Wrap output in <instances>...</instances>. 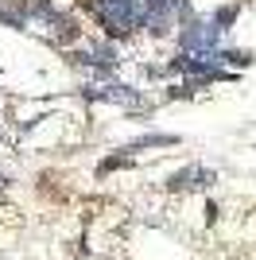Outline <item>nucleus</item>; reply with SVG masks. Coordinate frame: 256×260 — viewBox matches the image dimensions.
<instances>
[{"instance_id":"3","label":"nucleus","mask_w":256,"mask_h":260,"mask_svg":"<svg viewBox=\"0 0 256 260\" xmlns=\"http://www.w3.org/2000/svg\"><path fill=\"white\" fill-rule=\"evenodd\" d=\"M85 101H101V105H120V109H144V93L124 82H105V86H82Z\"/></svg>"},{"instance_id":"11","label":"nucleus","mask_w":256,"mask_h":260,"mask_svg":"<svg viewBox=\"0 0 256 260\" xmlns=\"http://www.w3.org/2000/svg\"><path fill=\"white\" fill-rule=\"evenodd\" d=\"M217 214H221V210H217V202H210V206H206V221L213 225V221H217Z\"/></svg>"},{"instance_id":"7","label":"nucleus","mask_w":256,"mask_h":260,"mask_svg":"<svg viewBox=\"0 0 256 260\" xmlns=\"http://www.w3.org/2000/svg\"><path fill=\"white\" fill-rule=\"evenodd\" d=\"M241 0H229V4H217V8L210 12V20H213V27L217 31H233V23H237V16H241Z\"/></svg>"},{"instance_id":"1","label":"nucleus","mask_w":256,"mask_h":260,"mask_svg":"<svg viewBox=\"0 0 256 260\" xmlns=\"http://www.w3.org/2000/svg\"><path fill=\"white\" fill-rule=\"evenodd\" d=\"M93 23L105 31V39L113 43H124L136 31H144V20H148V0H78Z\"/></svg>"},{"instance_id":"12","label":"nucleus","mask_w":256,"mask_h":260,"mask_svg":"<svg viewBox=\"0 0 256 260\" xmlns=\"http://www.w3.org/2000/svg\"><path fill=\"white\" fill-rule=\"evenodd\" d=\"M4 183H8V179H4V175H0V186H4Z\"/></svg>"},{"instance_id":"10","label":"nucleus","mask_w":256,"mask_h":260,"mask_svg":"<svg viewBox=\"0 0 256 260\" xmlns=\"http://www.w3.org/2000/svg\"><path fill=\"white\" fill-rule=\"evenodd\" d=\"M117 167H132V155L117 152V155H109V159H101L97 163V175H109V171H117Z\"/></svg>"},{"instance_id":"6","label":"nucleus","mask_w":256,"mask_h":260,"mask_svg":"<svg viewBox=\"0 0 256 260\" xmlns=\"http://www.w3.org/2000/svg\"><path fill=\"white\" fill-rule=\"evenodd\" d=\"M31 23L27 8H23V0H0V27H12V31H23Z\"/></svg>"},{"instance_id":"5","label":"nucleus","mask_w":256,"mask_h":260,"mask_svg":"<svg viewBox=\"0 0 256 260\" xmlns=\"http://www.w3.org/2000/svg\"><path fill=\"white\" fill-rule=\"evenodd\" d=\"M47 23H51V43H54V47L70 51L74 43H82V27H78V20H74V16L58 12V16H54V20H47Z\"/></svg>"},{"instance_id":"9","label":"nucleus","mask_w":256,"mask_h":260,"mask_svg":"<svg viewBox=\"0 0 256 260\" xmlns=\"http://www.w3.org/2000/svg\"><path fill=\"white\" fill-rule=\"evenodd\" d=\"M217 62L221 66H233V70H248L256 62V51H237V47H221L217 51Z\"/></svg>"},{"instance_id":"8","label":"nucleus","mask_w":256,"mask_h":260,"mask_svg":"<svg viewBox=\"0 0 256 260\" xmlns=\"http://www.w3.org/2000/svg\"><path fill=\"white\" fill-rule=\"evenodd\" d=\"M179 136H171V132H148V136H136L132 144H124L120 152H140V148H175Z\"/></svg>"},{"instance_id":"4","label":"nucleus","mask_w":256,"mask_h":260,"mask_svg":"<svg viewBox=\"0 0 256 260\" xmlns=\"http://www.w3.org/2000/svg\"><path fill=\"white\" fill-rule=\"evenodd\" d=\"M210 183H217V175L210 171V167H202V163H186V167H179V171L167 175V190H206Z\"/></svg>"},{"instance_id":"2","label":"nucleus","mask_w":256,"mask_h":260,"mask_svg":"<svg viewBox=\"0 0 256 260\" xmlns=\"http://www.w3.org/2000/svg\"><path fill=\"white\" fill-rule=\"evenodd\" d=\"M175 39H179V51H186V54H217V51H221L225 31L213 27L210 16H190V20L179 27Z\"/></svg>"}]
</instances>
